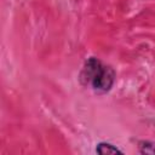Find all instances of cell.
I'll return each instance as SVG.
<instances>
[{
  "label": "cell",
  "mask_w": 155,
  "mask_h": 155,
  "mask_svg": "<svg viewBox=\"0 0 155 155\" xmlns=\"http://www.w3.org/2000/svg\"><path fill=\"white\" fill-rule=\"evenodd\" d=\"M80 80L82 85L90 86V88H92L94 92L105 93L114 85L115 73L110 67L103 64L98 58L91 57L84 64L80 73Z\"/></svg>",
  "instance_id": "1"
},
{
  "label": "cell",
  "mask_w": 155,
  "mask_h": 155,
  "mask_svg": "<svg viewBox=\"0 0 155 155\" xmlns=\"http://www.w3.org/2000/svg\"><path fill=\"white\" fill-rule=\"evenodd\" d=\"M97 153L99 154H115V153H122L120 149H117L116 147H114L113 144L109 143H99L97 145Z\"/></svg>",
  "instance_id": "2"
},
{
  "label": "cell",
  "mask_w": 155,
  "mask_h": 155,
  "mask_svg": "<svg viewBox=\"0 0 155 155\" xmlns=\"http://www.w3.org/2000/svg\"><path fill=\"white\" fill-rule=\"evenodd\" d=\"M139 150L142 154H155V143L154 142H140Z\"/></svg>",
  "instance_id": "3"
}]
</instances>
